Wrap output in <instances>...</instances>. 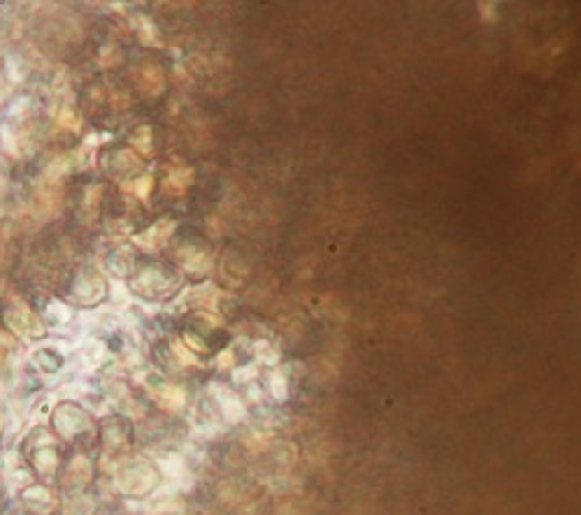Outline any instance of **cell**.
I'll use <instances>...</instances> for the list:
<instances>
[{
	"instance_id": "7a4b0ae2",
	"label": "cell",
	"mask_w": 581,
	"mask_h": 515,
	"mask_svg": "<svg viewBox=\"0 0 581 515\" xmlns=\"http://www.w3.org/2000/svg\"><path fill=\"white\" fill-rule=\"evenodd\" d=\"M479 17L484 19V21H493L496 19V3H479Z\"/></svg>"
},
{
	"instance_id": "6da1fadb",
	"label": "cell",
	"mask_w": 581,
	"mask_h": 515,
	"mask_svg": "<svg viewBox=\"0 0 581 515\" xmlns=\"http://www.w3.org/2000/svg\"><path fill=\"white\" fill-rule=\"evenodd\" d=\"M135 277H133V288L135 293L144 295V297H160L163 290L168 288V283H170V270L166 265H144L140 270H135Z\"/></svg>"
}]
</instances>
